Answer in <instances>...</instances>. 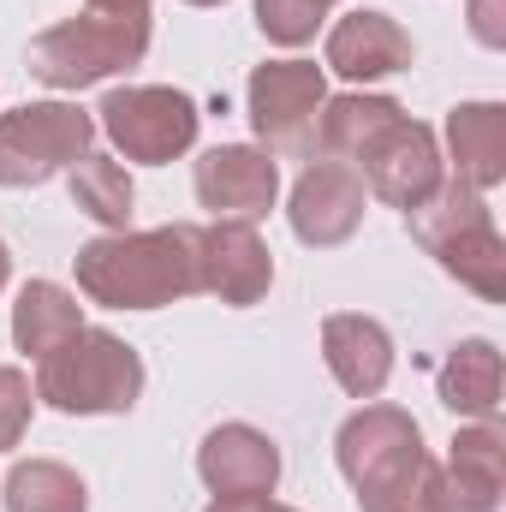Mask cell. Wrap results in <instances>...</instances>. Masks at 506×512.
<instances>
[{
  "mask_svg": "<svg viewBox=\"0 0 506 512\" xmlns=\"http://www.w3.org/2000/svg\"><path fill=\"white\" fill-rule=\"evenodd\" d=\"M78 286L90 304L108 310H161L197 280V227H155V233H108L78 251Z\"/></svg>",
  "mask_w": 506,
  "mask_h": 512,
  "instance_id": "1",
  "label": "cell"
},
{
  "mask_svg": "<svg viewBox=\"0 0 506 512\" xmlns=\"http://www.w3.org/2000/svg\"><path fill=\"white\" fill-rule=\"evenodd\" d=\"M340 471L364 512H423L429 489V453L423 429L399 405H364L340 423Z\"/></svg>",
  "mask_w": 506,
  "mask_h": 512,
  "instance_id": "2",
  "label": "cell"
},
{
  "mask_svg": "<svg viewBox=\"0 0 506 512\" xmlns=\"http://www.w3.org/2000/svg\"><path fill=\"white\" fill-rule=\"evenodd\" d=\"M405 221H411L417 245L435 256L459 286H471L489 304L506 298V245L495 233V215H489L483 191H471L459 179H441L429 203L405 209Z\"/></svg>",
  "mask_w": 506,
  "mask_h": 512,
  "instance_id": "3",
  "label": "cell"
},
{
  "mask_svg": "<svg viewBox=\"0 0 506 512\" xmlns=\"http://www.w3.org/2000/svg\"><path fill=\"white\" fill-rule=\"evenodd\" d=\"M143 393V358L120 334L78 328L54 352L36 358V399H48L66 417H120Z\"/></svg>",
  "mask_w": 506,
  "mask_h": 512,
  "instance_id": "4",
  "label": "cell"
},
{
  "mask_svg": "<svg viewBox=\"0 0 506 512\" xmlns=\"http://www.w3.org/2000/svg\"><path fill=\"white\" fill-rule=\"evenodd\" d=\"M149 48V12H84L30 42V72L54 90H84L126 72Z\"/></svg>",
  "mask_w": 506,
  "mask_h": 512,
  "instance_id": "5",
  "label": "cell"
},
{
  "mask_svg": "<svg viewBox=\"0 0 506 512\" xmlns=\"http://www.w3.org/2000/svg\"><path fill=\"white\" fill-rule=\"evenodd\" d=\"M96 120L78 102H30L0 114V185H42L90 155Z\"/></svg>",
  "mask_w": 506,
  "mask_h": 512,
  "instance_id": "6",
  "label": "cell"
},
{
  "mask_svg": "<svg viewBox=\"0 0 506 512\" xmlns=\"http://www.w3.org/2000/svg\"><path fill=\"white\" fill-rule=\"evenodd\" d=\"M102 131L114 137V149L126 161H173L197 143V102L161 84H131V90H108L102 96Z\"/></svg>",
  "mask_w": 506,
  "mask_h": 512,
  "instance_id": "7",
  "label": "cell"
},
{
  "mask_svg": "<svg viewBox=\"0 0 506 512\" xmlns=\"http://www.w3.org/2000/svg\"><path fill=\"white\" fill-rule=\"evenodd\" d=\"M328 84L310 60H268L251 72V126L274 155H310Z\"/></svg>",
  "mask_w": 506,
  "mask_h": 512,
  "instance_id": "8",
  "label": "cell"
},
{
  "mask_svg": "<svg viewBox=\"0 0 506 512\" xmlns=\"http://www.w3.org/2000/svg\"><path fill=\"white\" fill-rule=\"evenodd\" d=\"M358 179H370V191H376L381 203H393V209H417V203H429L435 197V185H441V149H435V131L417 126V120H393V126H381L364 149H358Z\"/></svg>",
  "mask_w": 506,
  "mask_h": 512,
  "instance_id": "9",
  "label": "cell"
},
{
  "mask_svg": "<svg viewBox=\"0 0 506 512\" xmlns=\"http://www.w3.org/2000/svg\"><path fill=\"white\" fill-rule=\"evenodd\" d=\"M501 483H506V441L495 423H477L453 441V459L441 471L429 465L423 512H495Z\"/></svg>",
  "mask_w": 506,
  "mask_h": 512,
  "instance_id": "10",
  "label": "cell"
},
{
  "mask_svg": "<svg viewBox=\"0 0 506 512\" xmlns=\"http://www.w3.org/2000/svg\"><path fill=\"white\" fill-rule=\"evenodd\" d=\"M292 233L316 251L346 245L364 221V179L346 161H310L292 185Z\"/></svg>",
  "mask_w": 506,
  "mask_h": 512,
  "instance_id": "11",
  "label": "cell"
},
{
  "mask_svg": "<svg viewBox=\"0 0 506 512\" xmlns=\"http://www.w3.org/2000/svg\"><path fill=\"white\" fill-rule=\"evenodd\" d=\"M197 280L203 292H215L221 304L245 310L268 292L274 280V256L256 239L251 221H215V227H197Z\"/></svg>",
  "mask_w": 506,
  "mask_h": 512,
  "instance_id": "12",
  "label": "cell"
},
{
  "mask_svg": "<svg viewBox=\"0 0 506 512\" xmlns=\"http://www.w3.org/2000/svg\"><path fill=\"white\" fill-rule=\"evenodd\" d=\"M274 191H280V167L245 149V143H221L197 161V203L215 215V221H256L274 209Z\"/></svg>",
  "mask_w": 506,
  "mask_h": 512,
  "instance_id": "13",
  "label": "cell"
},
{
  "mask_svg": "<svg viewBox=\"0 0 506 512\" xmlns=\"http://www.w3.org/2000/svg\"><path fill=\"white\" fill-rule=\"evenodd\" d=\"M197 471L221 501H245V495H274L280 483V447L251 429V423H221L203 435L197 447Z\"/></svg>",
  "mask_w": 506,
  "mask_h": 512,
  "instance_id": "14",
  "label": "cell"
},
{
  "mask_svg": "<svg viewBox=\"0 0 506 512\" xmlns=\"http://www.w3.org/2000/svg\"><path fill=\"white\" fill-rule=\"evenodd\" d=\"M322 358L352 399H376L393 376V340L376 316H352V310L328 316L322 322Z\"/></svg>",
  "mask_w": 506,
  "mask_h": 512,
  "instance_id": "15",
  "label": "cell"
},
{
  "mask_svg": "<svg viewBox=\"0 0 506 512\" xmlns=\"http://www.w3.org/2000/svg\"><path fill=\"white\" fill-rule=\"evenodd\" d=\"M328 66L352 84H370L387 72L411 66V36L387 18V12H352L328 30Z\"/></svg>",
  "mask_w": 506,
  "mask_h": 512,
  "instance_id": "16",
  "label": "cell"
},
{
  "mask_svg": "<svg viewBox=\"0 0 506 512\" xmlns=\"http://www.w3.org/2000/svg\"><path fill=\"white\" fill-rule=\"evenodd\" d=\"M447 143H453V179L471 191H489L506 179V108L495 102H465L447 114Z\"/></svg>",
  "mask_w": 506,
  "mask_h": 512,
  "instance_id": "17",
  "label": "cell"
},
{
  "mask_svg": "<svg viewBox=\"0 0 506 512\" xmlns=\"http://www.w3.org/2000/svg\"><path fill=\"white\" fill-rule=\"evenodd\" d=\"M78 328H84V304H78L66 286H54V280H30V286L18 292V304H12V340H18V352H30V358L54 352V346L72 340Z\"/></svg>",
  "mask_w": 506,
  "mask_h": 512,
  "instance_id": "18",
  "label": "cell"
},
{
  "mask_svg": "<svg viewBox=\"0 0 506 512\" xmlns=\"http://www.w3.org/2000/svg\"><path fill=\"white\" fill-rule=\"evenodd\" d=\"M441 405L459 411V417L495 423V411H501V352L489 340L453 346V358L441 364Z\"/></svg>",
  "mask_w": 506,
  "mask_h": 512,
  "instance_id": "19",
  "label": "cell"
},
{
  "mask_svg": "<svg viewBox=\"0 0 506 512\" xmlns=\"http://www.w3.org/2000/svg\"><path fill=\"white\" fill-rule=\"evenodd\" d=\"M72 203L90 215V221H102V227H114V233H126L131 221V179L120 161H108V155H78L72 161Z\"/></svg>",
  "mask_w": 506,
  "mask_h": 512,
  "instance_id": "20",
  "label": "cell"
},
{
  "mask_svg": "<svg viewBox=\"0 0 506 512\" xmlns=\"http://www.w3.org/2000/svg\"><path fill=\"white\" fill-rule=\"evenodd\" d=\"M90 495L78 483V471L54 465V459H30L6 477V512H84Z\"/></svg>",
  "mask_w": 506,
  "mask_h": 512,
  "instance_id": "21",
  "label": "cell"
},
{
  "mask_svg": "<svg viewBox=\"0 0 506 512\" xmlns=\"http://www.w3.org/2000/svg\"><path fill=\"white\" fill-rule=\"evenodd\" d=\"M393 120H399V102H387V96H334V102H322L316 126H322V149L328 155H352L358 161V149Z\"/></svg>",
  "mask_w": 506,
  "mask_h": 512,
  "instance_id": "22",
  "label": "cell"
},
{
  "mask_svg": "<svg viewBox=\"0 0 506 512\" xmlns=\"http://www.w3.org/2000/svg\"><path fill=\"white\" fill-rule=\"evenodd\" d=\"M30 405H36L30 376L12 370V364H0V453L24 441V429H30Z\"/></svg>",
  "mask_w": 506,
  "mask_h": 512,
  "instance_id": "23",
  "label": "cell"
},
{
  "mask_svg": "<svg viewBox=\"0 0 506 512\" xmlns=\"http://www.w3.org/2000/svg\"><path fill=\"white\" fill-rule=\"evenodd\" d=\"M501 0H471V30H477V42L483 48H501L506 42V24H501Z\"/></svg>",
  "mask_w": 506,
  "mask_h": 512,
  "instance_id": "24",
  "label": "cell"
},
{
  "mask_svg": "<svg viewBox=\"0 0 506 512\" xmlns=\"http://www.w3.org/2000/svg\"><path fill=\"white\" fill-rule=\"evenodd\" d=\"M209 512H292V507H280V501H268V495H245V501H215Z\"/></svg>",
  "mask_w": 506,
  "mask_h": 512,
  "instance_id": "25",
  "label": "cell"
},
{
  "mask_svg": "<svg viewBox=\"0 0 506 512\" xmlns=\"http://www.w3.org/2000/svg\"><path fill=\"white\" fill-rule=\"evenodd\" d=\"M96 12H149V0H90Z\"/></svg>",
  "mask_w": 506,
  "mask_h": 512,
  "instance_id": "26",
  "label": "cell"
},
{
  "mask_svg": "<svg viewBox=\"0 0 506 512\" xmlns=\"http://www.w3.org/2000/svg\"><path fill=\"white\" fill-rule=\"evenodd\" d=\"M6 268H12V256H6V245H0V286H6Z\"/></svg>",
  "mask_w": 506,
  "mask_h": 512,
  "instance_id": "27",
  "label": "cell"
},
{
  "mask_svg": "<svg viewBox=\"0 0 506 512\" xmlns=\"http://www.w3.org/2000/svg\"><path fill=\"white\" fill-rule=\"evenodd\" d=\"M310 6H316V12H328V6H334V0H310Z\"/></svg>",
  "mask_w": 506,
  "mask_h": 512,
  "instance_id": "28",
  "label": "cell"
},
{
  "mask_svg": "<svg viewBox=\"0 0 506 512\" xmlns=\"http://www.w3.org/2000/svg\"><path fill=\"white\" fill-rule=\"evenodd\" d=\"M191 6H221V0H191Z\"/></svg>",
  "mask_w": 506,
  "mask_h": 512,
  "instance_id": "29",
  "label": "cell"
}]
</instances>
